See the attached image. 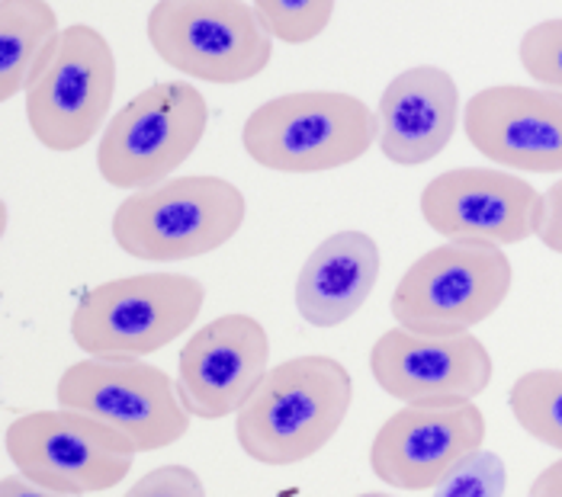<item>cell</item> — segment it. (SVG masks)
Returning a JSON list of instances; mask_svg holds the SVG:
<instances>
[{
  "mask_svg": "<svg viewBox=\"0 0 562 497\" xmlns=\"http://www.w3.org/2000/svg\"><path fill=\"white\" fill-rule=\"evenodd\" d=\"M206 305V286L187 273H135L78 295L71 340L87 357L142 360L190 331Z\"/></svg>",
  "mask_w": 562,
  "mask_h": 497,
  "instance_id": "obj_4",
  "label": "cell"
},
{
  "mask_svg": "<svg viewBox=\"0 0 562 497\" xmlns=\"http://www.w3.org/2000/svg\"><path fill=\"white\" fill-rule=\"evenodd\" d=\"M422 215L447 241H485L512 248L537 235L543 193L518 173L495 167H457L422 190Z\"/></svg>",
  "mask_w": 562,
  "mask_h": 497,
  "instance_id": "obj_12",
  "label": "cell"
},
{
  "mask_svg": "<svg viewBox=\"0 0 562 497\" xmlns=\"http://www.w3.org/2000/svg\"><path fill=\"white\" fill-rule=\"evenodd\" d=\"M338 0H251L267 33L283 45L315 42L335 16Z\"/></svg>",
  "mask_w": 562,
  "mask_h": 497,
  "instance_id": "obj_20",
  "label": "cell"
},
{
  "mask_svg": "<svg viewBox=\"0 0 562 497\" xmlns=\"http://www.w3.org/2000/svg\"><path fill=\"white\" fill-rule=\"evenodd\" d=\"M270 363V337L245 312L218 315L196 328L177 357V395L190 417L222 420L238 415L258 392Z\"/></svg>",
  "mask_w": 562,
  "mask_h": 497,
  "instance_id": "obj_14",
  "label": "cell"
},
{
  "mask_svg": "<svg viewBox=\"0 0 562 497\" xmlns=\"http://www.w3.org/2000/svg\"><path fill=\"white\" fill-rule=\"evenodd\" d=\"M350 405L353 379L345 363L303 353L263 375L258 392L235 415V437L245 456L260 465H300L338 437Z\"/></svg>",
  "mask_w": 562,
  "mask_h": 497,
  "instance_id": "obj_1",
  "label": "cell"
},
{
  "mask_svg": "<svg viewBox=\"0 0 562 497\" xmlns=\"http://www.w3.org/2000/svg\"><path fill=\"white\" fill-rule=\"evenodd\" d=\"M145 33L165 65L206 83L255 81L277 42L245 0H158Z\"/></svg>",
  "mask_w": 562,
  "mask_h": 497,
  "instance_id": "obj_8",
  "label": "cell"
},
{
  "mask_svg": "<svg viewBox=\"0 0 562 497\" xmlns=\"http://www.w3.org/2000/svg\"><path fill=\"white\" fill-rule=\"evenodd\" d=\"M527 497H562V459H557L553 465H547V468L533 478Z\"/></svg>",
  "mask_w": 562,
  "mask_h": 497,
  "instance_id": "obj_26",
  "label": "cell"
},
{
  "mask_svg": "<svg viewBox=\"0 0 562 497\" xmlns=\"http://www.w3.org/2000/svg\"><path fill=\"white\" fill-rule=\"evenodd\" d=\"M123 497H206V485L190 465H158L145 472Z\"/></svg>",
  "mask_w": 562,
  "mask_h": 497,
  "instance_id": "obj_23",
  "label": "cell"
},
{
  "mask_svg": "<svg viewBox=\"0 0 562 497\" xmlns=\"http://www.w3.org/2000/svg\"><path fill=\"white\" fill-rule=\"evenodd\" d=\"M61 36L48 0H0V100L26 90L45 52Z\"/></svg>",
  "mask_w": 562,
  "mask_h": 497,
  "instance_id": "obj_18",
  "label": "cell"
},
{
  "mask_svg": "<svg viewBox=\"0 0 562 497\" xmlns=\"http://www.w3.org/2000/svg\"><path fill=\"white\" fill-rule=\"evenodd\" d=\"M505 488H508V468L502 456L479 450L443 485L434 488V497H505Z\"/></svg>",
  "mask_w": 562,
  "mask_h": 497,
  "instance_id": "obj_22",
  "label": "cell"
},
{
  "mask_svg": "<svg viewBox=\"0 0 562 497\" xmlns=\"http://www.w3.org/2000/svg\"><path fill=\"white\" fill-rule=\"evenodd\" d=\"M380 151L398 167L440 158L460 123V87L437 65L398 71L380 97Z\"/></svg>",
  "mask_w": 562,
  "mask_h": 497,
  "instance_id": "obj_16",
  "label": "cell"
},
{
  "mask_svg": "<svg viewBox=\"0 0 562 497\" xmlns=\"http://www.w3.org/2000/svg\"><path fill=\"white\" fill-rule=\"evenodd\" d=\"M518 58L520 68L540 87L562 90V16L530 26L520 36Z\"/></svg>",
  "mask_w": 562,
  "mask_h": 497,
  "instance_id": "obj_21",
  "label": "cell"
},
{
  "mask_svg": "<svg viewBox=\"0 0 562 497\" xmlns=\"http://www.w3.org/2000/svg\"><path fill=\"white\" fill-rule=\"evenodd\" d=\"M515 267L498 245L447 241L425 250L392 292V318L418 334H467L512 295Z\"/></svg>",
  "mask_w": 562,
  "mask_h": 497,
  "instance_id": "obj_5",
  "label": "cell"
},
{
  "mask_svg": "<svg viewBox=\"0 0 562 497\" xmlns=\"http://www.w3.org/2000/svg\"><path fill=\"white\" fill-rule=\"evenodd\" d=\"M210 128L200 87L161 81L135 93L97 142V173L116 190H148L183 165Z\"/></svg>",
  "mask_w": 562,
  "mask_h": 497,
  "instance_id": "obj_6",
  "label": "cell"
},
{
  "mask_svg": "<svg viewBox=\"0 0 562 497\" xmlns=\"http://www.w3.org/2000/svg\"><path fill=\"white\" fill-rule=\"evenodd\" d=\"M357 497H392V495H380V492H367V495H357Z\"/></svg>",
  "mask_w": 562,
  "mask_h": 497,
  "instance_id": "obj_27",
  "label": "cell"
},
{
  "mask_svg": "<svg viewBox=\"0 0 562 497\" xmlns=\"http://www.w3.org/2000/svg\"><path fill=\"white\" fill-rule=\"evenodd\" d=\"M485 443V415L473 402L405 405L376 430L370 468L398 492L443 485Z\"/></svg>",
  "mask_w": 562,
  "mask_h": 497,
  "instance_id": "obj_11",
  "label": "cell"
},
{
  "mask_svg": "<svg viewBox=\"0 0 562 497\" xmlns=\"http://www.w3.org/2000/svg\"><path fill=\"white\" fill-rule=\"evenodd\" d=\"M248 218L245 193L213 173L135 190L113 212V241L135 260H193L228 245Z\"/></svg>",
  "mask_w": 562,
  "mask_h": 497,
  "instance_id": "obj_3",
  "label": "cell"
},
{
  "mask_svg": "<svg viewBox=\"0 0 562 497\" xmlns=\"http://www.w3.org/2000/svg\"><path fill=\"white\" fill-rule=\"evenodd\" d=\"M55 398L61 408L97 417L120 430L138 453L168 450L190 430L177 382L145 360L87 357L61 373Z\"/></svg>",
  "mask_w": 562,
  "mask_h": 497,
  "instance_id": "obj_10",
  "label": "cell"
},
{
  "mask_svg": "<svg viewBox=\"0 0 562 497\" xmlns=\"http://www.w3.org/2000/svg\"><path fill=\"white\" fill-rule=\"evenodd\" d=\"M380 138L376 113L353 93H283L241 125V145L255 165L273 173H328L360 161Z\"/></svg>",
  "mask_w": 562,
  "mask_h": 497,
  "instance_id": "obj_2",
  "label": "cell"
},
{
  "mask_svg": "<svg viewBox=\"0 0 562 497\" xmlns=\"http://www.w3.org/2000/svg\"><path fill=\"white\" fill-rule=\"evenodd\" d=\"M537 238L547 250L562 253V177L543 193V218H540Z\"/></svg>",
  "mask_w": 562,
  "mask_h": 497,
  "instance_id": "obj_24",
  "label": "cell"
},
{
  "mask_svg": "<svg viewBox=\"0 0 562 497\" xmlns=\"http://www.w3.org/2000/svg\"><path fill=\"white\" fill-rule=\"evenodd\" d=\"M376 385L402 405L476 402L495 363L476 334H418L390 328L370 350Z\"/></svg>",
  "mask_w": 562,
  "mask_h": 497,
  "instance_id": "obj_13",
  "label": "cell"
},
{
  "mask_svg": "<svg viewBox=\"0 0 562 497\" xmlns=\"http://www.w3.org/2000/svg\"><path fill=\"white\" fill-rule=\"evenodd\" d=\"M508 408L527 437L562 453V370H530L518 375Z\"/></svg>",
  "mask_w": 562,
  "mask_h": 497,
  "instance_id": "obj_19",
  "label": "cell"
},
{
  "mask_svg": "<svg viewBox=\"0 0 562 497\" xmlns=\"http://www.w3.org/2000/svg\"><path fill=\"white\" fill-rule=\"evenodd\" d=\"M0 497H85V495H61V492H52L43 488L36 482H30L26 475H3L0 478Z\"/></svg>",
  "mask_w": 562,
  "mask_h": 497,
  "instance_id": "obj_25",
  "label": "cell"
},
{
  "mask_svg": "<svg viewBox=\"0 0 562 497\" xmlns=\"http://www.w3.org/2000/svg\"><path fill=\"white\" fill-rule=\"evenodd\" d=\"M23 93L36 142L58 155L81 151L106 128L116 97L113 45L97 26H65Z\"/></svg>",
  "mask_w": 562,
  "mask_h": 497,
  "instance_id": "obj_7",
  "label": "cell"
},
{
  "mask_svg": "<svg viewBox=\"0 0 562 497\" xmlns=\"http://www.w3.org/2000/svg\"><path fill=\"white\" fill-rule=\"evenodd\" d=\"M3 447L20 475L61 495L113 492L138 456L130 437L71 408L20 415L7 427Z\"/></svg>",
  "mask_w": 562,
  "mask_h": 497,
  "instance_id": "obj_9",
  "label": "cell"
},
{
  "mask_svg": "<svg viewBox=\"0 0 562 497\" xmlns=\"http://www.w3.org/2000/svg\"><path fill=\"white\" fill-rule=\"evenodd\" d=\"M383 253L367 231H335L308 253L296 276V312L312 328H341L370 298Z\"/></svg>",
  "mask_w": 562,
  "mask_h": 497,
  "instance_id": "obj_17",
  "label": "cell"
},
{
  "mask_svg": "<svg viewBox=\"0 0 562 497\" xmlns=\"http://www.w3.org/2000/svg\"><path fill=\"white\" fill-rule=\"evenodd\" d=\"M463 128L482 158L518 173H562V90L495 83L470 97Z\"/></svg>",
  "mask_w": 562,
  "mask_h": 497,
  "instance_id": "obj_15",
  "label": "cell"
}]
</instances>
